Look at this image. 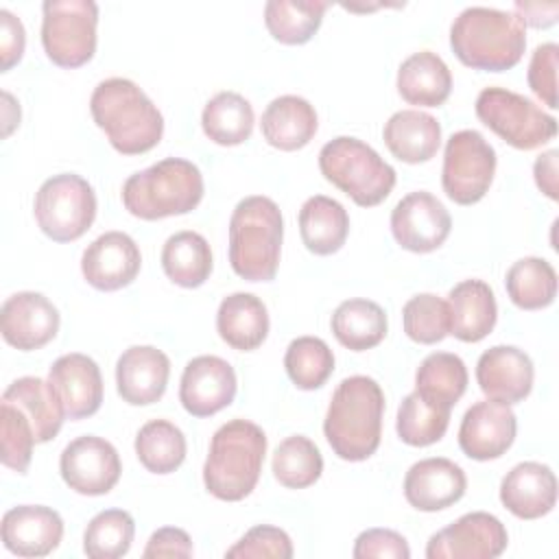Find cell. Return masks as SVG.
<instances>
[{
    "label": "cell",
    "instance_id": "6da1fadb",
    "mask_svg": "<svg viewBox=\"0 0 559 559\" xmlns=\"http://www.w3.org/2000/svg\"><path fill=\"white\" fill-rule=\"evenodd\" d=\"M384 393L369 376H349L332 393L323 435L343 461H367L380 445Z\"/></svg>",
    "mask_w": 559,
    "mask_h": 559
},
{
    "label": "cell",
    "instance_id": "7a4b0ae2",
    "mask_svg": "<svg viewBox=\"0 0 559 559\" xmlns=\"http://www.w3.org/2000/svg\"><path fill=\"white\" fill-rule=\"evenodd\" d=\"M90 111L109 144L122 155L146 153L164 135V118L157 105L131 79L111 76L100 81L92 92Z\"/></svg>",
    "mask_w": 559,
    "mask_h": 559
},
{
    "label": "cell",
    "instance_id": "3957f363",
    "mask_svg": "<svg viewBox=\"0 0 559 559\" xmlns=\"http://www.w3.org/2000/svg\"><path fill=\"white\" fill-rule=\"evenodd\" d=\"M450 46L463 66L504 72L520 63L526 48V31L513 11L467 7L450 26Z\"/></svg>",
    "mask_w": 559,
    "mask_h": 559
},
{
    "label": "cell",
    "instance_id": "277c9868",
    "mask_svg": "<svg viewBox=\"0 0 559 559\" xmlns=\"http://www.w3.org/2000/svg\"><path fill=\"white\" fill-rule=\"evenodd\" d=\"M266 454L264 430L249 419H231L223 424L212 441L203 463L205 489L225 502L247 498L262 472Z\"/></svg>",
    "mask_w": 559,
    "mask_h": 559
},
{
    "label": "cell",
    "instance_id": "5b68a950",
    "mask_svg": "<svg viewBox=\"0 0 559 559\" xmlns=\"http://www.w3.org/2000/svg\"><path fill=\"white\" fill-rule=\"evenodd\" d=\"M284 218L277 203L253 194L236 203L229 218V264L247 282H271L280 266Z\"/></svg>",
    "mask_w": 559,
    "mask_h": 559
},
{
    "label": "cell",
    "instance_id": "8992f818",
    "mask_svg": "<svg viewBox=\"0 0 559 559\" xmlns=\"http://www.w3.org/2000/svg\"><path fill=\"white\" fill-rule=\"evenodd\" d=\"M203 199V175L197 164L183 157H166L122 186V203L129 214L142 221H157L192 212Z\"/></svg>",
    "mask_w": 559,
    "mask_h": 559
},
{
    "label": "cell",
    "instance_id": "52a82bcc",
    "mask_svg": "<svg viewBox=\"0 0 559 559\" xmlns=\"http://www.w3.org/2000/svg\"><path fill=\"white\" fill-rule=\"evenodd\" d=\"M321 175L345 192L356 205L373 207L382 203L393 186L395 170L369 144L352 135H338L319 151Z\"/></svg>",
    "mask_w": 559,
    "mask_h": 559
},
{
    "label": "cell",
    "instance_id": "ba28073f",
    "mask_svg": "<svg viewBox=\"0 0 559 559\" xmlns=\"http://www.w3.org/2000/svg\"><path fill=\"white\" fill-rule=\"evenodd\" d=\"M39 229L55 242L79 240L96 218V192L76 173H61L46 179L33 201Z\"/></svg>",
    "mask_w": 559,
    "mask_h": 559
},
{
    "label": "cell",
    "instance_id": "9c48e42d",
    "mask_svg": "<svg viewBox=\"0 0 559 559\" xmlns=\"http://www.w3.org/2000/svg\"><path fill=\"white\" fill-rule=\"evenodd\" d=\"M476 116L485 127L520 151L544 146L557 135L555 116L507 87H485L476 98Z\"/></svg>",
    "mask_w": 559,
    "mask_h": 559
},
{
    "label": "cell",
    "instance_id": "30bf717a",
    "mask_svg": "<svg viewBox=\"0 0 559 559\" xmlns=\"http://www.w3.org/2000/svg\"><path fill=\"white\" fill-rule=\"evenodd\" d=\"M41 13L46 57L59 68L85 66L96 52L98 4L92 0H46Z\"/></svg>",
    "mask_w": 559,
    "mask_h": 559
},
{
    "label": "cell",
    "instance_id": "8fae6325",
    "mask_svg": "<svg viewBox=\"0 0 559 559\" xmlns=\"http://www.w3.org/2000/svg\"><path fill=\"white\" fill-rule=\"evenodd\" d=\"M496 162V151L483 133L474 129L452 133L443 151V192L459 205L478 203L493 181Z\"/></svg>",
    "mask_w": 559,
    "mask_h": 559
},
{
    "label": "cell",
    "instance_id": "7c38bea8",
    "mask_svg": "<svg viewBox=\"0 0 559 559\" xmlns=\"http://www.w3.org/2000/svg\"><path fill=\"white\" fill-rule=\"evenodd\" d=\"M509 535L504 524L487 513L472 511L437 531L426 544L428 559H496L504 552Z\"/></svg>",
    "mask_w": 559,
    "mask_h": 559
},
{
    "label": "cell",
    "instance_id": "4fadbf2b",
    "mask_svg": "<svg viewBox=\"0 0 559 559\" xmlns=\"http://www.w3.org/2000/svg\"><path fill=\"white\" fill-rule=\"evenodd\" d=\"M63 483L83 496L109 493L122 474L118 450L103 437L83 435L70 441L59 456Z\"/></svg>",
    "mask_w": 559,
    "mask_h": 559
},
{
    "label": "cell",
    "instance_id": "5bb4252c",
    "mask_svg": "<svg viewBox=\"0 0 559 559\" xmlns=\"http://www.w3.org/2000/svg\"><path fill=\"white\" fill-rule=\"evenodd\" d=\"M452 218L445 205L426 190L402 197L391 212V234L395 242L413 253H430L450 236Z\"/></svg>",
    "mask_w": 559,
    "mask_h": 559
},
{
    "label": "cell",
    "instance_id": "9a60e30c",
    "mask_svg": "<svg viewBox=\"0 0 559 559\" xmlns=\"http://www.w3.org/2000/svg\"><path fill=\"white\" fill-rule=\"evenodd\" d=\"M59 323L61 319L55 304L35 290H20L7 297L0 310L2 338L20 352L48 345L57 336Z\"/></svg>",
    "mask_w": 559,
    "mask_h": 559
},
{
    "label": "cell",
    "instance_id": "2e32d148",
    "mask_svg": "<svg viewBox=\"0 0 559 559\" xmlns=\"http://www.w3.org/2000/svg\"><path fill=\"white\" fill-rule=\"evenodd\" d=\"M234 367L212 354L188 360L179 382V402L192 417H210L229 406L236 397Z\"/></svg>",
    "mask_w": 559,
    "mask_h": 559
},
{
    "label": "cell",
    "instance_id": "e0dca14e",
    "mask_svg": "<svg viewBox=\"0 0 559 559\" xmlns=\"http://www.w3.org/2000/svg\"><path fill=\"white\" fill-rule=\"evenodd\" d=\"M142 266L135 240L124 231H105L92 240L81 255V273L96 290H120L129 286Z\"/></svg>",
    "mask_w": 559,
    "mask_h": 559
},
{
    "label": "cell",
    "instance_id": "ac0fdd59",
    "mask_svg": "<svg viewBox=\"0 0 559 559\" xmlns=\"http://www.w3.org/2000/svg\"><path fill=\"white\" fill-rule=\"evenodd\" d=\"M518 419L509 404L483 400L472 404L459 426V445L474 461L500 459L515 439Z\"/></svg>",
    "mask_w": 559,
    "mask_h": 559
},
{
    "label": "cell",
    "instance_id": "d6986e66",
    "mask_svg": "<svg viewBox=\"0 0 559 559\" xmlns=\"http://www.w3.org/2000/svg\"><path fill=\"white\" fill-rule=\"evenodd\" d=\"M476 380L487 400L518 404L528 397L535 380L531 356L515 345H493L476 362Z\"/></svg>",
    "mask_w": 559,
    "mask_h": 559
},
{
    "label": "cell",
    "instance_id": "ffe728a7",
    "mask_svg": "<svg viewBox=\"0 0 559 559\" xmlns=\"http://www.w3.org/2000/svg\"><path fill=\"white\" fill-rule=\"evenodd\" d=\"M467 478L461 465L443 456H430L413 463L404 476V498L417 511L435 513L463 498Z\"/></svg>",
    "mask_w": 559,
    "mask_h": 559
},
{
    "label": "cell",
    "instance_id": "44dd1931",
    "mask_svg": "<svg viewBox=\"0 0 559 559\" xmlns=\"http://www.w3.org/2000/svg\"><path fill=\"white\" fill-rule=\"evenodd\" d=\"M2 544L17 557H46L63 537L61 515L44 504H20L9 509L0 522Z\"/></svg>",
    "mask_w": 559,
    "mask_h": 559
},
{
    "label": "cell",
    "instance_id": "7402d4cb",
    "mask_svg": "<svg viewBox=\"0 0 559 559\" xmlns=\"http://www.w3.org/2000/svg\"><path fill=\"white\" fill-rule=\"evenodd\" d=\"M168 376L170 360L153 345H131L116 362L118 395L131 406H146L162 400Z\"/></svg>",
    "mask_w": 559,
    "mask_h": 559
},
{
    "label": "cell",
    "instance_id": "603a6c76",
    "mask_svg": "<svg viewBox=\"0 0 559 559\" xmlns=\"http://www.w3.org/2000/svg\"><path fill=\"white\" fill-rule=\"evenodd\" d=\"M48 380L59 393L66 417L83 419L92 417L103 404V376L96 365L85 354L72 352L59 356L48 371Z\"/></svg>",
    "mask_w": 559,
    "mask_h": 559
},
{
    "label": "cell",
    "instance_id": "cb8c5ba5",
    "mask_svg": "<svg viewBox=\"0 0 559 559\" xmlns=\"http://www.w3.org/2000/svg\"><path fill=\"white\" fill-rule=\"evenodd\" d=\"M500 502L520 520L548 515L557 504L555 472L537 461L513 465L500 483Z\"/></svg>",
    "mask_w": 559,
    "mask_h": 559
},
{
    "label": "cell",
    "instance_id": "d4e9b609",
    "mask_svg": "<svg viewBox=\"0 0 559 559\" xmlns=\"http://www.w3.org/2000/svg\"><path fill=\"white\" fill-rule=\"evenodd\" d=\"M450 334L463 343L483 341L496 325L498 304L491 286L483 280H463L448 293Z\"/></svg>",
    "mask_w": 559,
    "mask_h": 559
},
{
    "label": "cell",
    "instance_id": "484cf974",
    "mask_svg": "<svg viewBox=\"0 0 559 559\" xmlns=\"http://www.w3.org/2000/svg\"><path fill=\"white\" fill-rule=\"evenodd\" d=\"M382 138L393 157L406 164H421L437 155L441 124L426 111L400 109L384 122Z\"/></svg>",
    "mask_w": 559,
    "mask_h": 559
},
{
    "label": "cell",
    "instance_id": "4316f807",
    "mask_svg": "<svg viewBox=\"0 0 559 559\" xmlns=\"http://www.w3.org/2000/svg\"><path fill=\"white\" fill-rule=\"evenodd\" d=\"M264 140L280 151L304 148L317 133L319 118L314 107L295 94L273 98L260 120Z\"/></svg>",
    "mask_w": 559,
    "mask_h": 559
},
{
    "label": "cell",
    "instance_id": "83f0119b",
    "mask_svg": "<svg viewBox=\"0 0 559 559\" xmlns=\"http://www.w3.org/2000/svg\"><path fill=\"white\" fill-rule=\"evenodd\" d=\"M2 402L17 406L28 417L37 443L55 439L63 426L66 408L50 380L37 376L17 378L2 393Z\"/></svg>",
    "mask_w": 559,
    "mask_h": 559
},
{
    "label": "cell",
    "instance_id": "f1b7e54d",
    "mask_svg": "<svg viewBox=\"0 0 559 559\" xmlns=\"http://www.w3.org/2000/svg\"><path fill=\"white\" fill-rule=\"evenodd\" d=\"M397 92L408 105L439 107L452 92V72L437 52H413L397 68Z\"/></svg>",
    "mask_w": 559,
    "mask_h": 559
},
{
    "label": "cell",
    "instance_id": "f546056e",
    "mask_svg": "<svg viewBox=\"0 0 559 559\" xmlns=\"http://www.w3.org/2000/svg\"><path fill=\"white\" fill-rule=\"evenodd\" d=\"M218 336L238 352L258 349L269 334V312L253 293L227 295L216 312Z\"/></svg>",
    "mask_w": 559,
    "mask_h": 559
},
{
    "label": "cell",
    "instance_id": "4dcf8cb0",
    "mask_svg": "<svg viewBox=\"0 0 559 559\" xmlns=\"http://www.w3.org/2000/svg\"><path fill=\"white\" fill-rule=\"evenodd\" d=\"M299 234L314 255L336 253L349 234L347 210L332 197L314 194L299 210Z\"/></svg>",
    "mask_w": 559,
    "mask_h": 559
},
{
    "label": "cell",
    "instance_id": "1f68e13d",
    "mask_svg": "<svg viewBox=\"0 0 559 559\" xmlns=\"http://www.w3.org/2000/svg\"><path fill=\"white\" fill-rule=\"evenodd\" d=\"M330 325L332 334L343 347L352 352H365L382 343V338L386 336L389 321L380 304L354 297L336 306Z\"/></svg>",
    "mask_w": 559,
    "mask_h": 559
},
{
    "label": "cell",
    "instance_id": "d6a6232c",
    "mask_svg": "<svg viewBox=\"0 0 559 559\" xmlns=\"http://www.w3.org/2000/svg\"><path fill=\"white\" fill-rule=\"evenodd\" d=\"M212 249L207 240L190 229L166 238L162 247V269L181 288H199L212 273Z\"/></svg>",
    "mask_w": 559,
    "mask_h": 559
},
{
    "label": "cell",
    "instance_id": "836d02e7",
    "mask_svg": "<svg viewBox=\"0 0 559 559\" xmlns=\"http://www.w3.org/2000/svg\"><path fill=\"white\" fill-rule=\"evenodd\" d=\"M467 389V367L450 352L428 354L415 371V393L426 402L452 411Z\"/></svg>",
    "mask_w": 559,
    "mask_h": 559
},
{
    "label": "cell",
    "instance_id": "e575fe53",
    "mask_svg": "<svg viewBox=\"0 0 559 559\" xmlns=\"http://www.w3.org/2000/svg\"><path fill=\"white\" fill-rule=\"evenodd\" d=\"M253 107L238 92H218L212 96L201 114L203 133L221 146H236L251 138L253 131Z\"/></svg>",
    "mask_w": 559,
    "mask_h": 559
},
{
    "label": "cell",
    "instance_id": "d590c367",
    "mask_svg": "<svg viewBox=\"0 0 559 559\" xmlns=\"http://www.w3.org/2000/svg\"><path fill=\"white\" fill-rule=\"evenodd\" d=\"M330 2L323 0H269L264 24L273 39L286 46H301L319 31Z\"/></svg>",
    "mask_w": 559,
    "mask_h": 559
},
{
    "label": "cell",
    "instance_id": "8d00e7d4",
    "mask_svg": "<svg viewBox=\"0 0 559 559\" xmlns=\"http://www.w3.org/2000/svg\"><path fill=\"white\" fill-rule=\"evenodd\" d=\"M504 288L518 308L542 310L557 297V273L548 260L526 255L509 266Z\"/></svg>",
    "mask_w": 559,
    "mask_h": 559
},
{
    "label": "cell",
    "instance_id": "74e56055",
    "mask_svg": "<svg viewBox=\"0 0 559 559\" xmlns=\"http://www.w3.org/2000/svg\"><path fill=\"white\" fill-rule=\"evenodd\" d=\"M186 437L168 419H151L135 435V454L153 474H170L186 459Z\"/></svg>",
    "mask_w": 559,
    "mask_h": 559
},
{
    "label": "cell",
    "instance_id": "f35d334b",
    "mask_svg": "<svg viewBox=\"0 0 559 559\" xmlns=\"http://www.w3.org/2000/svg\"><path fill=\"white\" fill-rule=\"evenodd\" d=\"M271 469L280 485L288 489H306L319 480L323 456L314 441L304 435H293L275 448Z\"/></svg>",
    "mask_w": 559,
    "mask_h": 559
},
{
    "label": "cell",
    "instance_id": "ab89813d",
    "mask_svg": "<svg viewBox=\"0 0 559 559\" xmlns=\"http://www.w3.org/2000/svg\"><path fill=\"white\" fill-rule=\"evenodd\" d=\"M284 367L297 389L314 391L332 376L334 354L319 336H297L286 347Z\"/></svg>",
    "mask_w": 559,
    "mask_h": 559
},
{
    "label": "cell",
    "instance_id": "60d3db41",
    "mask_svg": "<svg viewBox=\"0 0 559 559\" xmlns=\"http://www.w3.org/2000/svg\"><path fill=\"white\" fill-rule=\"evenodd\" d=\"M135 522L124 509H105L96 513L83 533V552L90 559L124 557L133 544Z\"/></svg>",
    "mask_w": 559,
    "mask_h": 559
},
{
    "label": "cell",
    "instance_id": "b9f144b4",
    "mask_svg": "<svg viewBox=\"0 0 559 559\" xmlns=\"http://www.w3.org/2000/svg\"><path fill=\"white\" fill-rule=\"evenodd\" d=\"M450 424V411L426 402L419 393H408L397 408L395 430L397 437L413 448H426L437 443Z\"/></svg>",
    "mask_w": 559,
    "mask_h": 559
},
{
    "label": "cell",
    "instance_id": "7bdbcfd3",
    "mask_svg": "<svg viewBox=\"0 0 559 559\" xmlns=\"http://www.w3.org/2000/svg\"><path fill=\"white\" fill-rule=\"evenodd\" d=\"M402 323L411 341L435 345L450 334L448 301L432 293H419L404 304Z\"/></svg>",
    "mask_w": 559,
    "mask_h": 559
},
{
    "label": "cell",
    "instance_id": "ee69618b",
    "mask_svg": "<svg viewBox=\"0 0 559 559\" xmlns=\"http://www.w3.org/2000/svg\"><path fill=\"white\" fill-rule=\"evenodd\" d=\"M0 408H2V419H0V430H2L0 432L2 435L0 459H2V465L17 472V474H24L31 465L33 448L37 443L33 426H31L28 417L17 406H13L9 402H2Z\"/></svg>",
    "mask_w": 559,
    "mask_h": 559
},
{
    "label": "cell",
    "instance_id": "f6af8a7d",
    "mask_svg": "<svg viewBox=\"0 0 559 559\" xmlns=\"http://www.w3.org/2000/svg\"><path fill=\"white\" fill-rule=\"evenodd\" d=\"M225 557H240V559H290L293 557V542L286 531L269 524H258L249 528L231 548H227Z\"/></svg>",
    "mask_w": 559,
    "mask_h": 559
},
{
    "label": "cell",
    "instance_id": "bcb514c9",
    "mask_svg": "<svg viewBox=\"0 0 559 559\" xmlns=\"http://www.w3.org/2000/svg\"><path fill=\"white\" fill-rule=\"evenodd\" d=\"M557 57L559 46L555 41H546L533 50L526 72L531 92L550 109L557 107Z\"/></svg>",
    "mask_w": 559,
    "mask_h": 559
},
{
    "label": "cell",
    "instance_id": "7dc6e473",
    "mask_svg": "<svg viewBox=\"0 0 559 559\" xmlns=\"http://www.w3.org/2000/svg\"><path fill=\"white\" fill-rule=\"evenodd\" d=\"M352 555L356 559H408L411 548L404 535L391 528H367L356 542Z\"/></svg>",
    "mask_w": 559,
    "mask_h": 559
},
{
    "label": "cell",
    "instance_id": "c3c4849f",
    "mask_svg": "<svg viewBox=\"0 0 559 559\" xmlns=\"http://www.w3.org/2000/svg\"><path fill=\"white\" fill-rule=\"evenodd\" d=\"M194 548H192V539L190 535L183 531V528H177V526H164V528H157L148 542H146V548L142 552L144 559H151V557H181V559H188L192 557Z\"/></svg>",
    "mask_w": 559,
    "mask_h": 559
},
{
    "label": "cell",
    "instance_id": "681fc988",
    "mask_svg": "<svg viewBox=\"0 0 559 559\" xmlns=\"http://www.w3.org/2000/svg\"><path fill=\"white\" fill-rule=\"evenodd\" d=\"M26 33L20 17L9 9H0V68L2 72L11 70L24 55Z\"/></svg>",
    "mask_w": 559,
    "mask_h": 559
},
{
    "label": "cell",
    "instance_id": "f907efd6",
    "mask_svg": "<svg viewBox=\"0 0 559 559\" xmlns=\"http://www.w3.org/2000/svg\"><path fill=\"white\" fill-rule=\"evenodd\" d=\"M513 11L522 20V24H531L535 28H548L557 22L559 4L557 2H515Z\"/></svg>",
    "mask_w": 559,
    "mask_h": 559
},
{
    "label": "cell",
    "instance_id": "816d5d0a",
    "mask_svg": "<svg viewBox=\"0 0 559 559\" xmlns=\"http://www.w3.org/2000/svg\"><path fill=\"white\" fill-rule=\"evenodd\" d=\"M557 151L550 148L546 153H542L535 164H533V175H535V183L537 188L552 201L559 199V190H557Z\"/></svg>",
    "mask_w": 559,
    "mask_h": 559
},
{
    "label": "cell",
    "instance_id": "f5cc1de1",
    "mask_svg": "<svg viewBox=\"0 0 559 559\" xmlns=\"http://www.w3.org/2000/svg\"><path fill=\"white\" fill-rule=\"evenodd\" d=\"M2 138H9L11 131L20 124V105L15 103V98L9 92H2Z\"/></svg>",
    "mask_w": 559,
    "mask_h": 559
}]
</instances>
